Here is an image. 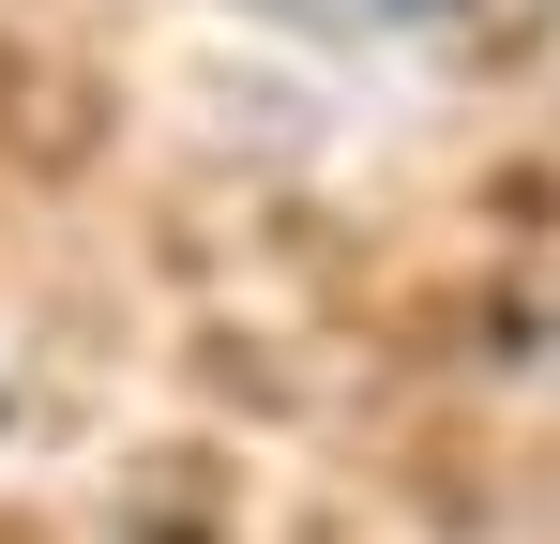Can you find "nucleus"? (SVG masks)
Masks as SVG:
<instances>
[{
	"mask_svg": "<svg viewBox=\"0 0 560 544\" xmlns=\"http://www.w3.org/2000/svg\"><path fill=\"white\" fill-rule=\"evenodd\" d=\"M273 15L349 31V46H409V31H455V15H485V0H273Z\"/></svg>",
	"mask_w": 560,
	"mask_h": 544,
	"instance_id": "1",
	"label": "nucleus"
}]
</instances>
